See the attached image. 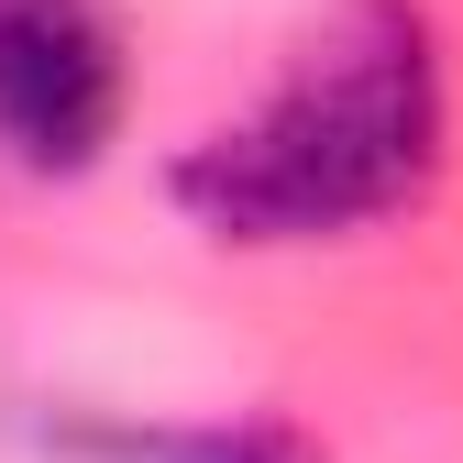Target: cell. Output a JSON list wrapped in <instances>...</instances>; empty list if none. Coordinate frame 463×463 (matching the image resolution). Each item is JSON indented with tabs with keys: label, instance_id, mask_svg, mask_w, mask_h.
<instances>
[{
	"label": "cell",
	"instance_id": "6da1fadb",
	"mask_svg": "<svg viewBox=\"0 0 463 463\" xmlns=\"http://www.w3.org/2000/svg\"><path fill=\"white\" fill-rule=\"evenodd\" d=\"M441 165V55L409 0H354L254 122L177 165V210L232 243H309L386 221Z\"/></svg>",
	"mask_w": 463,
	"mask_h": 463
},
{
	"label": "cell",
	"instance_id": "3957f363",
	"mask_svg": "<svg viewBox=\"0 0 463 463\" xmlns=\"http://www.w3.org/2000/svg\"><path fill=\"white\" fill-rule=\"evenodd\" d=\"M78 463H309L298 430H276V420H210V430H67Z\"/></svg>",
	"mask_w": 463,
	"mask_h": 463
},
{
	"label": "cell",
	"instance_id": "7a4b0ae2",
	"mask_svg": "<svg viewBox=\"0 0 463 463\" xmlns=\"http://www.w3.org/2000/svg\"><path fill=\"white\" fill-rule=\"evenodd\" d=\"M122 122V44L89 0H0V144L23 165H89Z\"/></svg>",
	"mask_w": 463,
	"mask_h": 463
}]
</instances>
